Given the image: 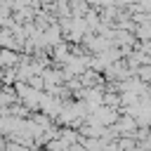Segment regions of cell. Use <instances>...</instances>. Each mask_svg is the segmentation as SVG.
<instances>
[{
  "instance_id": "6da1fadb",
  "label": "cell",
  "mask_w": 151,
  "mask_h": 151,
  "mask_svg": "<svg viewBox=\"0 0 151 151\" xmlns=\"http://www.w3.org/2000/svg\"><path fill=\"white\" fill-rule=\"evenodd\" d=\"M14 61H17V59H14V54H12V52H7V50H2V52H0V64H9V66H12Z\"/></svg>"
}]
</instances>
